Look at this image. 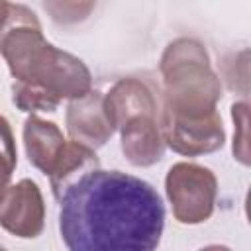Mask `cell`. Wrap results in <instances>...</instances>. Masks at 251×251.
I'll list each match as a JSON object with an SVG mask.
<instances>
[{
	"instance_id": "6da1fadb",
	"label": "cell",
	"mask_w": 251,
	"mask_h": 251,
	"mask_svg": "<svg viewBox=\"0 0 251 251\" xmlns=\"http://www.w3.org/2000/svg\"><path fill=\"white\" fill-rule=\"evenodd\" d=\"M163 229V198L129 173L88 171L59 202V233L69 251H157Z\"/></svg>"
}]
</instances>
